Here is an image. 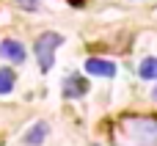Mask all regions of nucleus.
<instances>
[{"mask_svg": "<svg viewBox=\"0 0 157 146\" xmlns=\"http://www.w3.org/2000/svg\"><path fill=\"white\" fill-rule=\"evenodd\" d=\"M19 8H25V11H36L39 6H41V0H14Z\"/></svg>", "mask_w": 157, "mask_h": 146, "instance_id": "obj_9", "label": "nucleus"}, {"mask_svg": "<svg viewBox=\"0 0 157 146\" xmlns=\"http://www.w3.org/2000/svg\"><path fill=\"white\" fill-rule=\"evenodd\" d=\"M138 75L144 80H157V58H146L141 66H138Z\"/></svg>", "mask_w": 157, "mask_h": 146, "instance_id": "obj_7", "label": "nucleus"}, {"mask_svg": "<svg viewBox=\"0 0 157 146\" xmlns=\"http://www.w3.org/2000/svg\"><path fill=\"white\" fill-rule=\"evenodd\" d=\"M86 72L88 75H97V77H113L116 75V63L113 61H105V58H88L86 61Z\"/></svg>", "mask_w": 157, "mask_h": 146, "instance_id": "obj_4", "label": "nucleus"}, {"mask_svg": "<svg viewBox=\"0 0 157 146\" xmlns=\"http://www.w3.org/2000/svg\"><path fill=\"white\" fill-rule=\"evenodd\" d=\"M47 135H50V124H47V121H36V124L25 133V144L28 146H41L47 141Z\"/></svg>", "mask_w": 157, "mask_h": 146, "instance_id": "obj_5", "label": "nucleus"}, {"mask_svg": "<svg viewBox=\"0 0 157 146\" xmlns=\"http://www.w3.org/2000/svg\"><path fill=\"white\" fill-rule=\"evenodd\" d=\"M69 3H72V6H83V0H69Z\"/></svg>", "mask_w": 157, "mask_h": 146, "instance_id": "obj_10", "label": "nucleus"}, {"mask_svg": "<svg viewBox=\"0 0 157 146\" xmlns=\"http://www.w3.org/2000/svg\"><path fill=\"white\" fill-rule=\"evenodd\" d=\"M130 133L141 141H157V121L149 119H132L130 121Z\"/></svg>", "mask_w": 157, "mask_h": 146, "instance_id": "obj_3", "label": "nucleus"}, {"mask_svg": "<svg viewBox=\"0 0 157 146\" xmlns=\"http://www.w3.org/2000/svg\"><path fill=\"white\" fill-rule=\"evenodd\" d=\"M152 99H155V102H157V86H155V91H152Z\"/></svg>", "mask_w": 157, "mask_h": 146, "instance_id": "obj_11", "label": "nucleus"}, {"mask_svg": "<svg viewBox=\"0 0 157 146\" xmlns=\"http://www.w3.org/2000/svg\"><path fill=\"white\" fill-rule=\"evenodd\" d=\"M0 55H3V58H8V61H14V63H22V61H25V47H22L19 41L6 39V41L0 44Z\"/></svg>", "mask_w": 157, "mask_h": 146, "instance_id": "obj_6", "label": "nucleus"}, {"mask_svg": "<svg viewBox=\"0 0 157 146\" xmlns=\"http://www.w3.org/2000/svg\"><path fill=\"white\" fill-rule=\"evenodd\" d=\"M11 88H14V72L0 69V94H11Z\"/></svg>", "mask_w": 157, "mask_h": 146, "instance_id": "obj_8", "label": "nucleus"}, {"mask_svg": "<svg viewBox=\"0 0 157 146\" xmlns=\"http://www.w3.org/2000/svg\"><path fill=\"white\" fill-rule=\"evenodd\" d=\"M88 91V80L83 75H69L63 80V99H77V97H86Z\"/></svg>", "mask_w": 157, "mask_h": 146, "instance_id": "obj_2", "label": "nucleus"}, {"mask_svg": "<svg viewBox=\"0 0 157 146\" xmlns=\"http://www.w3.org/2000/svg\"><path fill=\"white\" fill-rule=\"evenodd\" d=\"M63 44V36L61 33H55V30H47V33H41L39 39H36V61H39V69L47 75L50 69H52V63H55V50Z\"/></svg>", "mask_w": 157, "mask_h": 146, "instance_id": "obj_1", "label": "nucleus"}]
</instances>
